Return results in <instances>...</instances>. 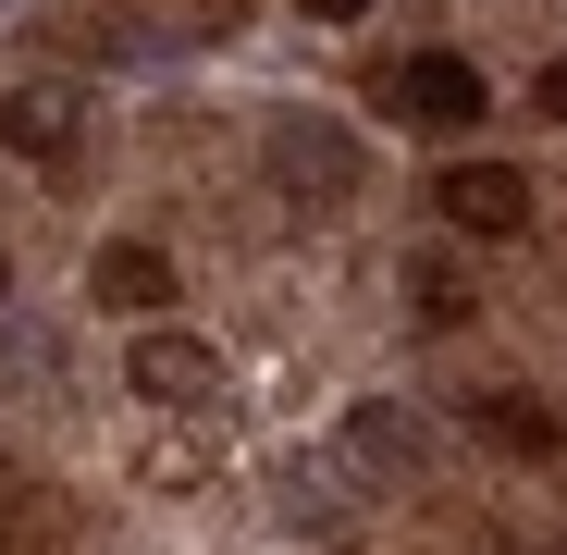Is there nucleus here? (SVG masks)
I'll return each mask as SVG.
<instances>
[{
    "label": "nucleus",
    "instance_id": "3",
    "mask_svg": "<svg viewBox=\"0 0 567 555\" xmlns=\"http://www.w3.org/2000/svg\"><path fill=\"white\" fill-rule=\"evenodd\" d=\"M124 383H136L148 408H198L223 370H210V346H198V333H136V346H124Z\"/></svg>",
    "mask_w": 567,
    "mask_h": 555
},
{
    "label": "nucleus",
    "instance_id": "7",
    "mask_svg": "<svg viewBox=\"0 0 567 555\" xmlns=\"http://www.w3.org/2000/svg\"><path fill=\"white\" fill-rule=\"evenodd\" d=\"M468 420H482L494 444H518V456H555V408H543V395H518V383H494V395H468Z\"/></svg>",
    "mask_w": 567,
    "mask_h": 555
},
{
    "label": "nucleus",
    "instance_id": "12",
    "mask_svg": "<svg viewBox=\"0 0 567 555\" xmlns=\"http://www.w3.org/2000/svg\"><path fill=\"white\" fill-rule=\"evenodd\" d=\"M0 297H13V271H0Z\"/></svg>",
    "mask_w": 567,
    "mask_h": 555
},
{
    "label": "nucleus",
    "instance_id": "6",
    "mask_svg": "<svg viewBox=\"0 0 567 555\" xmlns=\"http://www.w3.org/2000/svg\"><path fill=\"white\" fill-rule=\"evenodd\" d=\"M86 297H100V309H173V259L161 247H100V259H86Z\"/></svg>",
    "mask_w": 567,
    "mask_h": 555
},
{
    "label": "nucleus",
    "instance_id": "1",
    "mask_svg": "<svg viewBox=\"0 0 567 555\" xmlns=\"http://www.w3.org/2000/svg\"><path fill=\"white\" fill-rule=\"evenodd\" d=\"M358 136L333 124V112H284L271 124V185H284V198H309V210H346L358 198Z\"/></svg>",
    "mask_w": 567,
    "mask_h": 555
},
{
    "label": "nucleus",
    "instance_id": "8",
    "mask_svg": "<svg viewBox=\"0 0 567 555\" xmlns=\"http://www.w3.org/2000/svg\"><path fill=\"white\" fill-rule=\"evenodd\" d=\"M346 444L370 456V470H420V456H432V432H420L408 408H358V420H346Z\"/></svg>",
    "mask_w": 567,
    "mask_h": 555
},
{
    "label": "nucleus",
    "instance_id": "5",
    "mask_svg": "<svg viewBox=\"0 0 567 555\" xmlns=\"http://www.w3.org/2000/svg\"><path fill=\"white\" fill-rule=\"evenodd\" d=\"M74 112H86V100H74L62 74H25L13 100H0V148H25V161H62V148H74Z\"/></svg>",
    "mask_w": 567,
    "mask_h": 555
},
{
    "label": "nucleus",
    "instance_id": "11",
    "mask_svg": "<svg viewBox=\"0 0 567 555\" xmlns=\"http://www.w3.org/2000/svg\"><path fill=\"white\" fill-rule=\"evenodd\" d=\"M297 13H309V25H358V13H370V0H297Z\"/></svg>",
    "mask_w": 567,
    "mask_h": 555
},
{
    "label": "nucleus",
    "instance_id": "10",
    "mask_svg": "<svg viewBox=\"0 0 567 555\" xmlns=\"http://www.w3.org/2000/svg\"><path fill=\"white\" fill-rule=\"evenodd\" d=\"M530 112H543V124H567V62H543V86H530Z\"/></svg>",
    "mask_w": 567,
    "mask_h": 555
},
{
    "label": "nucleus",
    "instance_id": "9",
    "mask_svg": "<svg viewBox=\"0 0 567 555\" xmlns=\"http://www.w3.org/2000/svg\"><path fill=\"white\" fill-rule=\"evenodd\" d=\"M408 297H420V321H432V333H456L468 309H482V297H468V271H456V259H420V271H408Z\"/></svg>",
    "mask_w": 567,
    "mask_h": 555
},
{
    "label": "nucleus",
    "instance_id": "4",
    "mask_svg": "<svg viewBox=\"0 0 567 555\" xmlns=\"http://www.w3.org/2000/svg\"><path fill=\"white\" fill-rule=\"evenodd\" d=\"M432 210H444L456 235H518V223H530V185H518L506 161H456V173H444V198H432Z\"/></svg>",
    "mask_w": 567,
    "mask_h": 555
},
{
    "label": "nucleus",
    "instance_id": "2",
    "mask_svg": "<svg viewBox=\"0 0 567 555\" xmlns=\"http://www.w3.org/2000/svg\"><path fill=\"white\" fill-rule=\"evenodd\" d=\"M383 86H395V112H408V124H432V136H468V124L494 112L482 62H456V50H420V62H395Z\"/></svg>",
    "mask_w": 567,
    "mask_h": 555
}]
</instances>
